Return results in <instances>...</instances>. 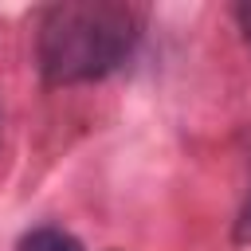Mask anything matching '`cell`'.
Instances as JSON below:
<instances>
[{"label":"cell","instance_id":"1","mask_svg":"<svg viewBox=\"0 0 251 251\" xmlns=\"http://www.w3.org/2000/svg\"><path fill=\"white\" fill-rule=\"evenodd\" d=\"M145 12L122 0H63L39 20L35 55L51 86L94 82L118 71L141 39Z\"/></svg>","mask_w":251,"mask_h":251},{"label":"cell","instance_id":"2","mask_svg":"<svg viewBox=\"0 0 251 251\" xmlns=\"http://www.w3.org/2000/svg\"><path fill=\"white\" fill-rule=\"evenodd\" d=\"M16 251H82V243L71 235V231H63V227H31L20 243H16Z\"/></svg>","mask_w":251,"mask_h":251},{"label":"cell","instance_id":"3","mask_svg":"<svg viewBox=\"0 0 251 251\" xmlns=\"http://www.w3.org/2000/svg\"><path fill=\"white\" fill-rule=\"evenodd\" d=\"M231 239H235V247H247V243H251V192H247V200H243V208H239V216H235Z\"/></svg>","mask_w":251,"mask_h":251},{"label":"cell","instance_id":"4","mask_svg":"<svg viewBox=\"0 0 251 251\" xmlns=\"http://www.w3.org/2000/svg\"><path fill=\"white\" fill-rule=\"evenodd\" d=\"M235 24H239V31H243V39L251 43V0H243V4H235Z\"/></svg>","mask_w":251,"mask_h":251}]
</instances>
